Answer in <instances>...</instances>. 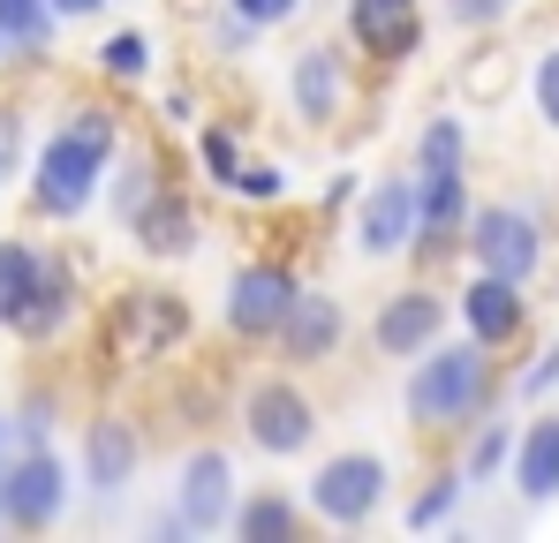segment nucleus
I'll return each instance as SVG.
<instances>
[{"instance_id": "nucleus-1", "label": "nucleus", "mask_w": 559, "mask_h": 543, "mask_svg": "<svg viewBox=\"0 0 559 543\" xmlns=\"http://www.w3.org/2000/svg\"><path fill=\"white\" fill-rule=\"evenodd\" d=\"M114 152H121V113L114 106H69L61 113V129L31 152V212L38 219H53V227H69V219H84L98 204V189H106V167H114Z\"/></svg>"}, {"instance_id": "nucleus-2", "label": "nucleus", "mask_w": 559, "mask_h": 543, "mask_svg": "<svg viewBox=\"0 0 559 543\" xmlns=\"http://www.w3.org/2000/svg\"><path fill=\"white\" fill-rule=\"evenodd\" d=\"M408 423L416 431H468L484 408H491V348L476 340H431L424 355H408Z\"/></svg>"}, {"instance_id": "nucleus-3", "label": "nucleus", "mask_w": 559, "mask_h": 543, "mask_svg": "<svg viewBox=\"0 0 559 543\" xmlns=\"http://www.w3.org/2000/svg\"><path fill=\"white\" fill-rule=\"evenodd\" d=\"M69 514V460L53 446H8L0 460V529H53Z\"/></svg>"}, {"instance_id": "nucleus-4", "label": "nucleus", "mask_w": 559, "mask_h": 543, "mask_svg": "<svg viewBox=\"0 0 559 543\" xmlns=\"http://www.w3.org/2000/svg\"><path fill=\"white\" fill-rule=\"evenodd\" d=\"M462 250L476 257V272H499V279H537L545 265V219L522 212V204H468V227H462Z\"/></svg>"}, {"instance_id": "nucleus-5", "label": "nucleus", "mask_w": 559, "mask_h": 543, "mask_svg": "<svg viewBox=\"0 0 559 543\" xmlns=\"http://www.w3.org/2000/svg\"><path fill=\"white\" fill-rule=\"evenodd\" d=\"M242 431H250L258 452L295 460V452H310V438H318V400H310L295 377H258V385L242 393Z\"/></svg>"}, {"instance_id": "nucleus-6", "label": "nucleus", "mask_w": 559, "mask_h": 543, "mask_svg": "<svg viewBox=\"0 0 559 543\" xmlns=\"http://www.w3.org/2000/svg\"><path fill=\"white\" fill-rule=\"evenodd\" d=\"M378 506H385V460L378 452H325L318 475H310V514L333 521V529H364Z\"/></svg>"}, {"instance_id": "nucleus-7", "label": "nucleus", "mask_w": 559, "mask_h": 543, "mask_svg": "<svg viewBox=\"0 0 559 543\" xmlns=\"http://www.w3.org/2000/svg\"><path fill=\"white\" fill-rule=\"evenodd\" d=\"M302 294V279L295 265H280V257H258V265H242L227 279V333L235 340H250V348H265L280 333V317H287V302Z\"/></svg>"}, {"instance_id": "nucleus-8", "label": "nucleus", "mask_w": 559, "mask_h": 543, "mask_svg": "<svg viewBox=\"0 0 559 543\" xmlns=\"http://www.w3.org/2000/svg\"><path fill=\"white\" fill-rule=\"evenodd\" d=\"M408 181H416V242H408V257L439 265L468 227V181L462 167H416Z\"/></svg>"}, {"instance_id": "nucleus-9", "label": "nucleus", "mask_w": 559, "mask_h": 543, "mask_svg": "<svg viewBox=\"0 0 559 543\" xmlns=\"http://www.w3.org/2000/svg\"><path fill=\"white\" fill-rule=\"evenodd\" d=\"M175 514H182L189 536H219L227 514H235V460L219 446H197L175 468Z\"/></svg>"}, {"instance_id": "nucleus-10", "label": "nucleus", "mask_w": 559, "mask_h": 543, "mask_svg": "<svg viewBox=\"0 0 559 543\" xmlns=\"http://www.w3.org/2000/svg\"><path fill=\"white\" fill-rule=\"evenodd\" d=\"M348 38L378 69H401L424 53V0H348Z\"/></svg>"}, {"instance_id": "nucleus-11", "label": "nucleus", "mask_w": 559, "mask_h": 543, "mask_svg": "<svg viewBox=\"0 0 559 543\" xmlns=\"http://www.w3.org/2000/svg\"><path fill=\"white\" fill-rule=\"evenodd\" d=\"M454 310H462V333L476 348H514L522 340V325H530V302H522V279H499V272H476L462 294H454Z\"/></svg>"}, {"instance_id": "nucleus-12", "label": "nucleus", "mask_w": 559, "mask_h": 543, "mask_svg": "<svg viewBox=\"0 0 559 543\" xmlns=\"http://www.w3.org/2000/svg\"><path fill=\"white\" fill-rule=\"evenodd\" d=\"M447 294L439 287H401L393 302H378V317H371V348L378 355H393V362H408V355H424L439 333H447Z\"/></svg>"}, {"instance_id": "nucleus-13", "label": "nucleus", "mask_w": 559, "mask_h": 543, "mask_svg": "<svg viewBox=\"0 0 559 543\" xmlns=\"http://www.w3.org/2000/svg\"><path fill=\"white\" fill-rule=\"evenodd\" d=\"M416 242V181L408 174H385V181H371L364 196H356V250L364 257H401Z\"/></svg>"}, {"instance_id": "nucleus-14", "label": "nucleus", "mask_w": 559, "mask_h": 543, "mask_svg": "<svg viewBox=\"0 0 559 543\" xmlns=\"http://www.w3.org/2000/svg\"><path fill=\"white\" fill-rule=\"evenodd\" d=\"M76 310H84V279L69 257H53L46 250V265H38V287H31V302H23V317L8 325L15 340H31V348H53L69 325H76Z\"/></svg>"}, {"instance_id": "nucleus-15", "label": "nucleus", "mask_w": 559, "mask_h": 543, "mask_svg": "<svg viewBox=\"0 0 559 543\" xmlns=\"http://www.w3.org/2000/svg\"><path fill=\"white\" fill-rule=\"evenodd\" d=\"M114 333H121L129 355H159V348L189 340V302L167 287H136V294L114 302Z\"/></svg>"}, {"instance_id": "nucleus-16", "label": "nucleus", "mask_w": 559, "mask_h": 543, "mask_svg": "<svg viewBox=\"0 0 559 543\" xmlns=\"http://www.w3.org/2000/svg\"><path fill=\"white\" fill-rule=\"evenodd\" d=\"M287 98H295V113L310 129H333L341 106H348V61H341V46H302L295 69H287Z\"/></svg>"}, {"instance_id": "nucleus-17", "label": "nucleus", "mask_w": 559, "mask_h": 543, "mask_svg": "<svg viewBox=\"0 0 559 543\" xmlns=\"http://www.w3.org/2000/svg\"><path fill=\"white\" fill-rule=\"evenodd\" d=\"M341 340H348L341 302H333V294H310V287L287 302V317H280V333H273V348L287 362H333V355H341Z\"/></svg>"}, {"instance_id": "nucleus-18", "label": "nucleus", "mask_w": 559, "mask_h": 543, "mask_svg": "<svg viewBox=\"0 0 559 543\" xmlns=\"http://www.w3.org/2000/svg\"><path fill=\"white\" fill-rule=\"evenodd\" d=\"M129 234H136V250L144 257H159V265H175V257H197V234H204V219H197V204H189L182 189H159L136 219H129Z\"/></svg>"}, {"instance_id": "nucleus-19", "label": "nucleus", "mask_w": 559, "mask_h": 543, "mask_svg": "<svg viewBox=\"0 0 559 543\" xmlns=\"http://www.w3.org/2000/svg\"><path fill=\"white\" fill-rule=\"evenodd\" d=\"M136 460H144V446H136V431H129L121 415L84 423V483H92L98 498L129 491V483H136Z\"/></svg>"}, {"instance_id": "nucleus-20", "label": "nucleus", "mask_w": 559, "mask_h": 543, "mask_svg": "<svg viewBox=\"0 0 559 543\" xmlns=\"http://www.w3.org/2000/svg\"><path fill=\"white\" fill-rule=\"evenodd\" d=\"M507 468H514V491H522L530 506H552L559 498V415H537L530 431H514Z\"/></svg>"}, {"instance_id": "nucleus-21", "label": "nucleus", "mask_w": 559, "mask_h": 543, "mask_svg": "<svg viewBox=\"0 0 559 543\" xmlns=\"http://www.w3.org/2000/svg\"><path fill=\"white\" fill-rule=\"evenodd\" d=\"M159 189H167V181H159V159H152L144 144H129V136H121V152H114V167H106V189H98V196L114 204V219L129 227Z\"/></svg>"}, {"instance_id": "nucleus-22", "label": "nucleus", "mask_w": 559, "mask_h": 543, "mask_svg": "<svg viewBox=\"0 0 559 543\" xmlns=\"http://www.w3.org/2000/svg\"><path fill=\"white\" fill-rule=\"evenodd\" d=\"M227 529L242 543H287V536H302V506L287 491H250V498H235Z\"/></svg>"}, {"instance_id": "nucleus-23", "label": "nucleus", "mask_w": 559, "mask_h": 543, "mask_svg": "<svg viewBox=\"0 0 559 543\" xmlns=\"http://www.w3.org/2000/svg\"><path fill=\"white\" fill-rule=\"evenodd\" d=\"M53 31H61V15L46 0H0V53L38 61V53H53Z\"/></svg>"}, {"instance_id": "nucleus-24", "label": "nucleus", "mask_w": 559, "mask_h": 543, "mask_svg": "<svg viewBox=\"0 0 559 543\" xmlns=\"http://www.w3.org/2000/svg\"><path fill=\"white\" fill-rule=\"evenodd\" d=\"M38 265H46V250H38L31 234H0V325L23 317V302H31V287H38Z\"/></svg>"}, {"instance_id": "nucleus-25", "label": "nucleus", "mask_w": 559, "mask_h": 543, "mask_svg": "<svg viewBox=\"0 0 559 543\" xmlns=\"http://www.w3.org/2000/svg\"><path fill=\"white\" fill-rule=\"evenodd\" d=\"M98 76H106V84H144V76H152V38H144L136 23L114 31V38L98 46Z\"/></svg>"}, {"instance_id": "nucleus-26", "label": "nucleus", "mask_w": 559, "mask_h": 543, "mask_svg": "<svg viewBox=\"0 0 559 543\" xmlns=\"http://www.w3.org/2000/svg\"><path fill=\"white\" fill-rule=\"evenodd\" d=\"M462 491H468L462 468H439V475L408 498V529H447V521H454V506H462Z\"/></svg>"}, {"instance_id": "nucleus-27", "label": "nucleus", "mask_w": 559, "mask_h": 543, "mask_svg": "<svg viewBox=\"0 0 559 543\" xmlns=\"http://www.w3.org/2000/svg\"><path fill=\"white\" fill-rule=\"evenodd\" d=\"M53 423H61V400L53 393H23L8 408V446H53Z\"/></svg>"}, {"instance_id": "nucleus-28", "label": "nucleus", "mask_w": 559, "mask_h": 543, "mask_svg": "<svg viewBox=\"0 0 559 543\" xmlns=\"http://www.w3.org/2000/svg\"><path fill=\"white\" fill-rule=\"evenodd\" d=\"M468 159V129L454 113H431L424 136H416V167H462Z\"/></svg>"}, {"instance_id": "nucleus-29", "label": "nucleus", "mask_w": 559, "mask_h": 543, "mask_svg": "<svg viewBox=\"0 0 559 543\" xmlns=\"http://www.w3.org/2000/svg\"><path fill=\"white\" fill-rule=\"evenodd\" d=\"M476 431V446H468V460H462V483H491L499 468H507V452H514V431L507 423H468Z\"/></svg>"}, {"instance_id": "nucleus-30", "label": "nucleus", "mask_w": 559, "mask_h": 543, "mask_svg": "<svg viewBox=\"0 0 559 543\" xmlns=\"http://www.w3.org/2000/svg\"><path fill=\"white\" fill-rule=\"evenodd\" d=\"M227 196H242V204H287V174H280L273 159H242L227 174Z\"/></svg>"}, {"instance_id": "nucleus-31", "label": "nucleus", "mask_w": 559, "mask_h": 543, "mask_svg": "<svg viewBox=\"0 0 559 543\" xmlns=\"http://www.w3.org/2000/svg\"><path fill=\"white\" fill-rule=\"evenodd\" d=\"M23 167H31V113L23 106H0V189L23 181Z\"/></svg>"}, {"instance_id": "nucleus-32", "label": "nucleus", "mask_w": 559, "mask_h": 543, "mask_svg": "<svg viewBox=\"0 0 559 543\" xmlns=\"http://www.w3.org/2000/svg\"><path fill=\"white\" fill-rule=\"evenodd\" d=\"M197 167H204V174L227 189V174L242 167V144H235V129H212V121H204V129H197Z\"/></svg>"}, {"instance_id": "nucleus-33", "label": "nucleus", "mask_w": 559, "mask_h": 543, "mask_svg": "<svg viewBox=\"0 0 559 543\" xmlns=\"http://www.w3.org/2000/svg\"><path fill=\"white\" fill-rule=\"evenodd\" d=\"M227 15H242L250 31H280V23L302 15V0H227Z\"/></svg>"}, {"instance_id": "nucleus-34", "label": "nucleus", "mask_w": 559, "mask_h": 543, "mask_svg": "<svg viewBox=\"0 0 559 543\" xmlns=\"http://www.w3.org/2000/svg\"><path fill=\"white\" fill-rule=\"evenodd\" d=\"M530 90H537L545 129H559V46H552V53H537V76H530Z\"/></svg>"}, {"instance_id": "nucleus-35", "label": "nucleus", "mask_w": 559, "mask_h": 543, "mask_svg": "<svg viewBox=\"0 0 559 543\" xmlns=\"http://www.w3.org/2000/svg\"><path fill=\"white\" fill-rule=\"evenodd\" d=\"M507 8H514V0H447V23H454V31H491Z\"/></svg>"}, {"instance_id": "nucleus-36", "label": "nucleus", "mask_w": 559, "mask_h": 543, "mask_svg": "<svg viewBox=\"0 0 559 543\" xmlns=\"http://www.w3.org/2000/svg\"><path fill=\"white\" fill-rule=\"evenodd\" d=\"M552 385H559V340H552V348H545L537 362H530V377H522V393L537 400V393H552Z\"/></svg>"}, {"instance_id": "nucleus-37", "label": "nucleus", "mask_w": 559, "mask_h": 543, "mask_svg": "<svg viewBox=\"0 0 559 543\" xmlns=\"http://www.w3.org/2000/svg\"><path fill=\"white\" fill-rule=\"evenodd\" d=\"M242 46H258V31H250L242 15H227V23H219V53H242Z\"/></svg>"}, {"instance_id": "nucleus-38", "label": "nucleus", "mask_w": 559, "mask_h": 543, "mask_svg": "<svg viewBox=\"0 0 559 543\" xmlns=\"http://www.w3.org/2000/svg\"><path fill=\"white\" fill-rule=\"evenodd\" d=\"M167 121L175 129H197V90H167Z\"/></svg>"}, {"instance_id": "nucleus-39", "label": "nucleus", "mask_w": 559, "mask_h": 543, "mask_svg": "<svg viewBox=\"0 0 559 543\" xmlns=\"http://www.w3.org/2000/svg\"><path fill=\"white\" fill-rule=\"evenodd\" d=\"M152 543H189V529H182V514H175V506L152 521Z\"/></svg>"}, {"instance_id": "nucleus-40", "label": "nucleus", "mask_w": 559, "mask_h": 543, "mask_svg": "<svg viewBox=\"0 0 559 543\" xmlns=\"http://www.w3.org/2000/svg\"><path fill=\"white\" fill-rule=\"evenodd\" d=\"M46 8H53V15H61V23H84V15H98V8H106V0H46Z\"/></svg>"}, {"instance_id": "nucleus-41", "label": "nucleus", "mask_w": 559, "mask_h": 543, "mask_svg": "<svg viewBox=\"0 0 559 543\" xmlns=\"http://www.w3.org/2000/svg\"><path fill=\"white\" fill-rule=\"evenodd\" d=\"M341 204H356V174H333V181H325V212H341Z\"/></svg>"}, {"instance_id": "nucleus-42", "label": "nucleus", "mask_w": 559, "mask_h": 543, "mask_svg": "<svg viewBox=\"0 0 559 543\" xmlns=\"http://www.w3.org/2000/svg\"><path fill=\"white\" fill-rule=\"evenodd\" d=\"M0 460H8V415H0Z\"/></svg>"}, {"instance_id": "nucleus-43", "label": "nucleus", "mask_w": 559, "mask_h": 543, "mask_svg": "<svg viewBox=\"0 0 559 543\" xmlns=\"http://www.w3.org/2000/svg\"><path fill=\"white\" fill-rule=\"evenodd\" d=\"M0 61H8V53H0Z\"/></svg>"}]
</instances>
